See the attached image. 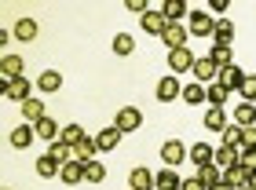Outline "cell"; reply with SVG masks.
<instances>
[{
	"instance_id": "obj_29",
	"label": "cell",
	"mask_w": 256,
	"mask_h": 190,
	"mask_svg": "<svg viewBox=\"0 0 256 190\" xmlns=\"http://www.w3.org/2000/svg\"><path fill=\"white\" fill-rule=\"evenodd\" d=\"M22 117L33 121V124L44 121V117H48V114H44V102H40V99H26V102H22Z\"/></svg>"
},
{
	"instance_id": "obj_33",
	"label": "cell",
	"mask_w": 256,
	"mask_h": 190,
	"mask_svg": "<svg viewBox=\"0 0 256 190\" xmlns=\"http://www.w3.org/2000/svg\"><path fill=\"white\" fill-rule=\"evenodd\" d=\"M37 88H40V92H59V88H62V74H55V70L40 74V77H37Z\"/></svg>"
},
{
	"instance_id": "obj_5",
	"label": "cell",
	"mask_w": 256,
	"mask_h": 190,
	"mask_svg": "<svg viewBox=\"0 0 256 190\" xmlns=\"http://www.w3.org/2000/svg\"><path fill=\"white\" fill-rule=\"evenodd\" d=\"M154 95H158V102H172V99H180V95H183V84L168 74V77H161V80H158Z\"/></svg>"
},
{
	"instance_id": "obj_18",
	"label": "cell",
	"mask_w": 256,
	"mask_h": 190,
	"mask_svg": "<svg viewBox=\"0 0 256 190\" xmlns=\"http://www.w3.org/2000/svg\"><path fill=\"white\" fill-rule=\"evenodd\" d=\"M33 128H37V136H40V139H48V142H59V139H62V124H55L52 117H44V121H37Z\"/></svg>"
},
{
	"instance_id": "obj_27",
	"label": "cell",
	"mask_w": 256,
	"mask_h": 190,
	"mask_svg": "<svg viewBox=\"0 0 256 190\" xmlns=\"http://www.w3.org/2000/svg\"><path fill=\"white\" fill-rule=\"evenodd\" d=\"M220 136H224V142H227V146H238V150L246 146V128H242V124H227Z\"/></svg>"
},
{
	"instance_id": "obj_2",
	"label": "cell",
	"mask_w": 256,
	"mask_h": 190,
	"mask_svg": "<svg viewBox=\"0 0 256 190\" xmlns=\"http://www.w3.org/2000/svg\"><path fill=\"white\" fill-rule=\"evenodd\" d=\"M187 37H190V30L183 26V22H168L165 33H161V40L168 44V52H176V48H187Z\"/></svg>"
},
{
	"instance_id": "obj_36",
	"label": "cell",
	"mask_w": 256,
	"mask_h": 190,
	"mask_svg": "<svg viewBox=\"0 0 256 190\" xmlns=\"http://www.w3.org/2000/svg\"><path fill=\"white\" fill-rule=\"evenodd\" d=\"M114 52L118 55H132L136 52V37L132 33H118V37H114Z\"/></svg>"
},
{
	"instance_id": "obj_39",
	"label": "cell",
	"mask_w": 256,
	"mask_h": 190,
	"mask_svg": "<svg viewBox=\"0 0 256 190\" xmlns=\"http://www.w3.org/2000/svg\"><path fill=\"white\" fill-rule=\"evenodd\" d=\"M80 139H84V128H80V124H66V128H62V142H70V146H77Z\"/></svg>"
},
{
	"instance_id": "obj_9",
	"label": "cell",
	"mask_w": 256,
	"mask_h": 190,
	"mask_svg": "<svg viewBox=\"0 0 256 190\" xmlns=\"http://www.w3.org/2000/svg\"><path fill=\"white\" fill-rule=\"evenodd\" d=\"M22 55H4L0 58V77H4V84H11V80H18L22 77Z\"/></svg>"
},
{
	"instance_id": "obj_45",
	"label": "cell",
	"mask_w": 256,
	"mask_h": 190,
	"mask_svg": "<svg viewBox=\"0 0 256 190\" xmlns=\"http://www.w3.org/2000/svg\"><path fill=\"white\" fill-rule=\"evenodd\" d=\"M249 186H252V190H256V172H252V176H249Z\"/></svg>"
},
{
	"instance_id": "obj_34",
	"label": "cell",
	"mask_w": 256,
	"mask_h": 190,
	"mask_svg": "<svg viewBox=\"0 0 256 190\" xmlns=\"http://www.w3.org/2000/svg\"><path fill=\"white\" fill-rule=\"evenodd\" d=\"M198 180H202L205 186H216L220 180H224V172H220L216 164H202V168H198Z\"/></svg>"
},
{
	"instance_id": "obj_25",
	"label": "cell",
	"mask_w": 256,
	"mask_h": 190,
	"mask_svg": "<svg viewBox=\"0 0 256 190\" xmlns=\"http://www.w3.org/2000/svg\"><path fill=\"white\" fill-rule=\"evenodd\" d=\"M205 128H208V132H224V128H227V117H224L220 106H208V110H205Z\"/></svg>"
},
{
	"instance_id": "obj_37",
	"label": "cell",
	"mask_w": 256,
	"mask_h": 190,
	"mask_svg": "<svg viewBox=\"0 0 256 190\" xmlns=\"http://www.w3.org/2000/svg\"><path fill=\"white\" fill-rule=\"evenodd\" d=\"M102 176H106V164L102 161H84V180L88 183H102Z\"/></svg>"
},
{
	"instance_id": "obj_11",
	"label": "cell",
	"mask_w": 256,
	"mask_h": 190,
	"mask_svg": "<svg viewBox=\"0 0 256 190\" xmlns=\"http://www.w3.org/2000/svg\"><path fill=\"white\" fill-rule=\"evenodd\" d=\"M59 180L66 186H77L80 180H84V161H66L62 168H59Z\"/></svg>"
},
{
	"instance_id": "obj_38",
	"label": "cell",
	"mask_w": 256,
	"mask_h": 190,
	"mask_svg": "<svg viewBox=\"0 0 256 190\" xmlns=\"http://www.w3.org/2000/svg\"><path fill=\"white\" fill-rule=\"evenodd\" d=\"M238 164H246L249 172H256V142H252V146H242V150H238Z\"/></svg>"
},
{
	"instance_id": "obj_24",
	"label": "cell",
	"mask_w": 256,
	"mask_h": 190,
	"mask_svg": "<svg viewBox=\"0 0 256 190\" xmlns=\"http://www.w3.org/2000/svg\"><path fill=\"white\" fill-rule=\"evenodd\" d=\"M11 37H18L22 44L33 40V37H37V22H33V18H18V22H15V30H11Z\"/></svg>"
},
{
	"instance_id": "obj_40",
	"label": "cell",
	"mask_w": 256,
	"mask_h": 190,
	"mask_svg": "<svg viewBox=\"0 0 256 190\" xmlns=\"http://www.w3.org/2000/svg\"><path fill=\"white\" fill-rule=\"evenodd\" d=\"M238 92H242V99H246V102H256V77H246V84H242Z\"/></svg>"
},
{
	"instance_id": "obj_7",
	"label": "cell",
	"mask_w": 256,
	"mask_h": 190,
	"mask_svg": "<svg viewBox=\"0 0 256 190\" xmlns=\"http://www.w3.org/2000/svg\"><path fill=\"white\" fill-rule=\"evenodd\" d=\"M190 74H194L198 84H208V80H216V77H220V66L205 55V58H194V70H190Z\"/></svg>"
},
{
	"instance_id": "obj_19",
	"label": "cell",
	"mask_w": 256,
	"mask_h": 190,
	"mask_svg": "<svg viewBox=\"0 0 256 190\" xmlns=\"http://www.w3.org/2000/svg\"><path fill=\"white\" fill-rule=\"evenodd\" d=\"M234 124H242V128L256 124V102H238L234 106Z\"/></svg>"
},
{
	"instance_id": "obj_31",
	"label": "cell",
	"mask_w": 256,
	"mask_h": 190,
	"mask_svg": "<svg viewBox=\"0 0 256 190\" xmlns=\"http://www.w3.org/2000/svg\"><path fill=\"white\" fill-rule=\"evenodd\" d=\"M212 40L230 48V40H234V22H227V18H224V22H216V30H212Z\"/></svg>"
},
{
	"instance_id": "obj_30",
	"label": "cell",
	"mask_w": 256,
	"mask_h": 190,
	"mask_svg": "<svg viewBox=\"0 0 256 190\" xmlns=\"http://www.w3.org/2000/svg\"><path fill=\"white\" fill-rule=\"evenodd\" d=\"M183 102H190V106H198V102H205V84H198V80H190V84H183V95H180Z\"/></svg>"
},
{
	"instance_id": "obj_6",
	"label": "cell",
	"mask_w": 256,
	"mask_h": 190,
	"mask_svg": "<svg viewBox=\"0 0 256 190\" xmlns=\"http://www.w3.org/2000/svg\"><path fill=\"white\" fill-rule=\"evenodd\" d=\"M190 33L194 37H212V30H216V18L212 15H205V11H190Z\"/></svg>"
},
{
	"instance_id": "obj_42",
	"label": "cell",
	"mask_w": 256,
	"mask_h": 190,
	"mask_svg": "<svg viewBox=\"0 0 256 190\" xmlns=\"http://www.w3.org/2000/svg\"><path fill=\"white\" fill-rule=\"evenodd\" d=\"M180 190H208V186H205V183L194 176V180H183V186H180Z\"/></svg>"
},
{
	"instance_id": "obj_23",
	"label": "cell",
	"mask_w": 256,
	"mask_h": 190,
	"mask_svg": "<svg viewBox=\"0 0 256 190\" xmlns=\"http://www.w3.org/2000/svg\"><path fill=\"white\" fill-rule=\"evenodd\" d=\"M227 95H230V92H227L224 84H220V80H212V84H208V88H205V102H208V106H220V110H224V102H227Z\"/></svg>"
},
{
	"instance_id": "obj_12",
	"label": "cell",
	"mask_w": 256,
	"mask_h": 190,
	"mask_svg": "<svg viewBox=\"0 0 256 190\" xmlns=\"http://www.w3.org/2000/svg\"><path fill=\"white\" fill-rule=\"evenodd\" d=\"M161 15H165V22H180V18L190 15V8H187V0H165V4H161Z\"/></svg>"
},
{
	"instance_id": "obj_41",
	"label": "cell",
	"mask_w": 256,
	"mask_h": 190,
	"mask_svg": "<svg viewBox=\"0 0 256 190\" xmlns=\"http://www.w3.org/2000/svg\"><path fill=\"white\" fill-rule=\"evenodd\" d=\"M124 8H128V11H136V15H146V11H150L143 0H124Z\"/></svg>"
},
{
	"instance_id": "obj_13",
	"label": "cell",
	"mask_w": 256,
	"mask_h": 190,
	"mask_svg": "<svg viewBox=\"0 0 256 190\" xmlns=\"http://www.w3.org/2000/svg\"><path fill=\"white\" fill-rule=\"evenodd\" d=\"M249 176H252V172L246 168V164H230V168L224 172V180L234 186V190H246V186H249Z\"/></svg>"
},
{
	"instance_id": "obj_32",
	"label": "cell",
	"mask_w": 256,
	"mask_h": 190,
	"mask_svg": "<svg viewBox=\"0 0 256 190\" xmlns=\"http://www.w3.org/2000/svg\"><path fill=\"white\" fill-rule=\"evenodd\" d=\"M48 154H52V158L55 161H59V164H66V161H74V146H70V142H48Z\"/></svg>"
},
{
	"instance_id": "obj_22",
	"label": "cell",
	"mask_w": 256,
	"mask_h": 190,
	"mask_svg": "<svg viewBox=\"0 0 256 190\" xmlns=\"http://www.w3.org/2000/svg\"><path fill=\"white\" fill-rule=\"evenodd\" d=\"M121 136H124L121 128H102V132L96 136V146H99V150H114V146L121 142Z\"/></svg>"
},
{
	"instance_id": "obj_4",
	"label": "cell",
	"mask_w": 256,
	"mask_h": 190,
	"mask_svg": "<svg viewBox=\"0 0 256 190\" xmlns=\"http://www.w3.org/2000/svg\"><path fill=\"white\" fill-rule=\"evenodd\" d=\"M168 70H172V77H176V74H190V70H194L190 48H176V52H168Z\"/></svg>"
},
{
	"instance_id": "obj_21",
	"label": "cell",
	"mask_w": 256,
	"mask_h": 190,
	"mask_svg": "<svg viewBox=\"0 0 256 190\" xmlns=\"http://www.w3.org/2000/svg\"><path fill=\"white\" fill-rule=\"evenodd\" d=\"M96 154H99V146H96V139H80L77 146H74V161H96Z\"/></svg>"
},
{
	"instance_id": "obj_3",
	"label": "cell",
	"mask_w": 256,
	"mask_h": 190,
	"mask_svg": "<svg viewBox=\"0 0 256 190\" xmlns=\"http://www.w3.org/2000/svg\"><path fill=\"white\" fill-rule=\"evenodd\" d=\"M161 161H165V168H176V164L187 161V146H183L180 139H168L165 146H161Z\"/></svg>"
},
{
	"instance_id": "obj_43",
	"label": "cell",
	"mask_w": 256,
	"mask_h": 190,
	"mask_svg": "<svg viewBox=\"0 0 256 190\" xmlns=\"http://www.w3.org/2000/svg\"><path fill=\"white\" fill-rule=\"evenodd\" d=\"M208 8H212V11H227V8H230V0H212Z\"/></svg>"
},
{
	"instance_id": "obj_16",
	"label": "cell",
	"mask_w": 256,
	"mask_h": 190,
	"mask_svg": "<svg viewBox=\"0 0 256 190\" xmlns=\"http://www.w3.org/2000/svg\"><path fill=\"white\" fill-rule=\"evenodd\" d=\"M165 15H161V11H146L143 15V33H150V37H161V33H165Z\"/></svg>"
},
{
	"instance_id": "obj_14",
	"label": "cell",
	"mask_w": 256,
	"mask_h": 190,
	"mask_svg": "<svg viewBox=\"0 0 256 190\" xmlns=\"http://www.w3.org/2000/svg\"><path fill=\"white\" fill-rule=\"evenodd\" d=\"M212 164H216V168H230V164H238V146H227V142H224V146H220V150H212Z\"/></svg>"
},
{
	"instance_id": "obj_20",
	"label": "cell",
	"mask_w": 256,
	"mask_h": 190,
	"mask_svg": "<svg viewBox=\"0 0 256 190\" xmlns=\"http://www.w3.org/2000/svg\"><path fill=\"white\" fill-rule=\"evenodd\" d=\"M187 158L198 164V168H202V164H212V146H208V142H194L187 150Z\"/></svg>"
},
{
	"instance_id": "obj_35",
	"label": "cell",
	"mask_w": 256,
	"mask_h": 190,
	"mask_svg": "<svg viewBox=\"0 0 256 190\" xmlns=\"http://www.w3.org/2000/svg\"><path fill=\"white\" fill-rule=\"evenodd\" d=\"M208 58H212V62H216L220 70L234 62V58H230V48H227V44H212V52H208Z\"/></svg>"
},
{
	"instance_id": "obj_15",
	"label": "cell",
	"mask_w": 256,
	"mask_h": 190,
	"mask_svg": "<svg viewBox=\"0 0 256 190\" xmlns=\"http://www.w3.org/2000/svg\"><path fill=\"white\" fill-rule=\"evenodd\" d=\"M128 190H154V172L132 168V172H128Z\"/></svg>"
},
{
	"instance_id": "obj_44",
	"label": "cell",
	"mask_w": 256,
	"mask_h": 190,
	"mask_svg": "<svg viewBox=\"0 0 256 190\" xmlns=\"http://www.w3.org/2000/svg\"><path fill=\"white\" fill-rule=\"evenodd\" d=\"M208 190H234V186H230V183H227V180H220V183H216V186H208Z\"/></svg>"
},
{
	"instance_id": "obj_17",
	"label": "cell",
	"mask_w": 256,
	"mask_h": 190,
	"mask_svg": "<svg viewBox=\"0 0 256 190\" xmlns=\"http://www.w3.org/2000/svg\"><path fill=\"white\" fill-rule=\"evenodd\" d=\"M180 186H183V180L176 176V168H161L154 176V190H180Z\"/></svg>"
},
{
	"instance_id": "obj_26",
	"label": "cell",
	"mask_w": 256,
	"mask_h": 190,
	"mask_svg": "<svg viewBox=\"0 0 256 190\" xmlns=\"http://www.w3.org/2000/svg\"><path fill=\"white\" fill-rule=\"evenodd\" d=\"M33 136H37V128H30V124H18L15 132H11V146H18V150H26L30 142H33Z\"/></svg>"
},
{
	"instance_id": "obj_8",
	"label": "cell",
	"mask_w": 256,
	"mask_h": 190,
	"mask_svg": "<svg viewBox=\"0 0 256 190\" xmlns=\"http://www.w3.org/2000/svg\"><path fill=\"white\" fill-rule=\"evenodd\" d=\"M246 77H249V74H242V70H238L234 62H230V66L220 70V77H216V80H220V84H224L227 92H238L242 84H246Z\"/></svg>"
},
{
	"instance_id": "obj_10",
	"label": "cell",
	"mask_w": 256,
	"mask_h": 190,
	"mask_svg": "<svg viewBox=\"0 0 256 190\" xmlns=\"http://www.w3.org/2000/svg\"><path fill=\"white\" fill-rule=\"evenodd\" d=\"M4 99H11V102H26L30 99V80L26 77H18V80H11V84H4Z\"/></svg>"
},
{
	"instance_id": "obj_46",
	"label": "cell",
	"mask_w": 256,
	"mask_h": 190,
	"mask_svg": "<svg viewBox=\"0 0 256 190\" xmlns=\"http://www.w3.org/2000/svg\"><path fill=\"white\" fill-rule=\"evenodd\" d=\"M246 190H252V186H246Z\"/></svg>"
},
{
	"instance_id": "obj_1",
	"label": "cell",
	"mask_w": 256,
	"mask_h": 190,
	"mask_svg": "<svg viewBox=\"0 0 256 190\" xmlns=\"http://www.w3.org/2000/svg\"><path fill=\"white\" fill-rule=\"evenodd\" d=\"M114 128H121V132H139V128H143V114H139L136 106H121L118 117H114Z\"/></svg>"
},
{
	"instance_id": "obj_28",
	"label": "cell",
	"mask_w": 256,
	"mask_h": 190,
	"mask_svg": "<svg viewBox=\"0 0 256 190\" xmlns=\"http://www.w3.org/2000/svg\"><path fill=\"white\" fill-rule=\"evenodd\" d=\"M59 168H62V164L55 161L52 154H44V158H37V176H40V180H52V176H59Z\"/></svg>"
}]
</instances>
